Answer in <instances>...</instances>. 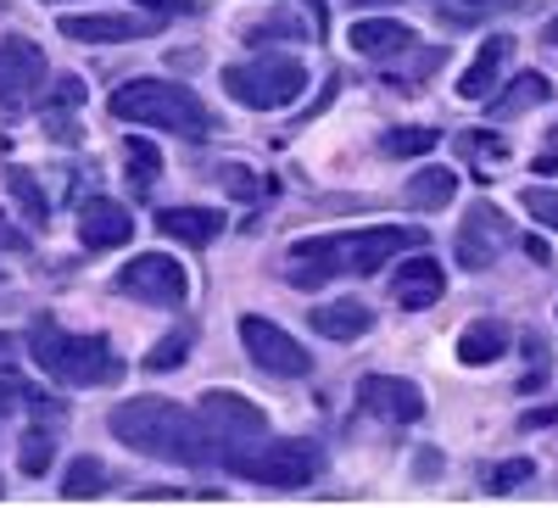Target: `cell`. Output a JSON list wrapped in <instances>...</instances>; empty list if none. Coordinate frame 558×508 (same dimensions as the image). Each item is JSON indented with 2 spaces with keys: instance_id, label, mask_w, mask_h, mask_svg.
Masks as SVG:
<instances>
[{
  "instance_id": "74e56055",
  "label": "cell",
  "mask_w": 558,
  "mask_h": 508,
  "mask_svg": "<svg viewBox=\"0 0 558 508\" xmlns=\"http://www.w3.org/2000/svg\"><path fill=\"white\" fill-rule=\"evenodd\" d=\"M542 45H553V51H558V17H553V23L542 28Z\"/></svg>"
},
{
  "instance_id": "d4e9b609",
  "label": "cell",
  "mask_w": 558,
  "mask_h": 508,
  "mask_svg": "<svg viewBox=\"0 0 558 508\" xmlns=\"http://www.w3.org/2000/svg\"><path fill=\"white\" fill-rule=\"evenodd\" d=\"M436 141H441L436 129L413 123V129H391V134H380V152H386V157H425V152H436Z\"/></svg>"
},
{
  "instance_id": "d590c367",
  "label": "cell",
  "mask_w": 558,
  "mask_h": 508,
  "mask_svg": "<svg viewBox=\"0 0 558 508\" xmlns=\"http://www.w3.org/2000/svg\"><path fill=\"white\" fill-rule=\"evenodd\" d=\"M553 420H558V408H542V413L531 408V413H525V420H520V425H525V431H536V425H553Z\"/></svg>"
},
{
  "instance_id": "5b68a950",
  "label": "cell",
  "mask_w": 558,
  "mask_h": 508,
  "mask_svg": "<svg viewBox=\"0 0 558 508\" xmlns=\"http://www.w3.org/2000/svg\"><path fill=\"white\" fill-rule=\"evenodd\" d=\"M223 470H235L241 481L268 486V492H302V486H313L324 475V447L318 442H302V436H291V442H268L263 436L257 447L229 458Z\"/></svg>"
},
{
  "instance_id": "9a60e30c",
  "label": "cell",
  "mask_w": 558,
  "mask_h": 508,
  "mask_svg": "<svg viewBox=\"0 0 558 508\" xmlns=\"http://www.w3.org/2000/svg\"><path fill=\"white\" fill-rule=\"evenodd\" d=\"M68 39L78 45H123L140 34H157V17H123V12H84V17H62L57 23Z\"/></svg>"
},
{
  "instance_id": "9c48e42d",
  "label": "cell",
  "mask_w": 558,
  "mask_h": 508,
  "mask_svg": "<svg viewBox=\"0 0 558 508\" xmlns=\"http://www.w3.org/2000/svg\"><path fill=\"white\" fill-rule=\"evenodd\" d=\"M118 291L134 297V302H151V307H179L184 297H191V280H184L179 257H168V252H140L134 263L118 268Z\"/></svg>"
},
{
  "instance_id": "8d00e7d4",
  "label": "cell",
  "mask_w": 558,
  "mask_h": 508,
  "mask_svg": "<svg viewBox=\"0 0 558 508\" xmlns=\"http://www.w3.org/2000/svg\"><path fill=\"white\" fill-rule=\"evenodd\" d=\"M525 252H531V257H536V263H553V252H547V241H536V235H531V241H525Z\"/></svg>"
},
{
  "instance_id": "f546056e",
  "label": "cell",
  "mask_w": 558,
  "mask_h": 508,
  "mask_svg": "<svg viewBox=\"0 0 558 508\" xmlns=\"http://www.w3.org/2000/svg\"><path fill=\"white\" fill-rule=\"evenodd\" d=\"M51 458H57V442L45 436V431H28L23 436V452H17V470L23 475H45V470H51Z\"/></svg>"
},
{
  "instance_id": "ffe728a7",
  "label": "cell",
  "mask_w": 558,
  "mask_h": 508,
  "mask_svg": "<svg viewBox=\"0 0 558 508\" xmlns=\"http://www.w3.org/2000/svg\"><path fill=\"white\" fill-rule=\"evenodd\" d=\"M502 352H508V325H502V318H475V325L458 336V363L463 368H486Z\"/></svg>"
},
{
  "instance_id": "d6a6232c",
  "label": "cell",
  "mask_w": 558,
  "mask_h": 508,
  "mask_svg": "<svg viewBox=\"0 0 558 508\" xmlns=\"http://www.w3.org/2000/svg\"><path fill=\"white\" fill-rule=\"evenodd\" d=\"M0 252H34V235H23V229H12L0 218Z\"/></svg>"
},
{
  "instance_id": "1f68e13d",
  "label": "cell",
  "mask_w": 558,
  "mask_h": 508,
  "mask_svg": "<svg viewBox=\"0 0 558 508\" xmlns=\"http://www.w3.org/2000/svg\"><path fill=\"white\" fill-rule=\"evenodd\" d=\"M134 7H146L151 17H196L202 0H134Z\"/></svg>"
},
{
  "instance_id": "30bf717a",
  "label": "cell",
  "mask_w": 558,
  "mask_h": 508,
  "mask_svg": "<svg viewBox=\"0 0 558 508\" xmlns=\"http://www.w3.org/2000/svg\"><path fill=\"white\" fill-rule=\"evenodd\" d=\"M45 84V51L34 39H0V107L7 112H23Z\"/></svg>"
},
{
  "instance_id": "7c38bea8",
  "label": "cell",
  "mask_w": 558,
  "mask_h": 508,
  "mask_svg": "<svg viewBox=\"0 0 558 508\" xmlns=\"http://www.w3.org/2000/svg\"><path fill=\"white\" fill-rule=\"evenodd\" d=\"M357 402L386 425H418L425 420V391H418L413 380H397V375H363Z\"/></svg>"
},
{
  "instance_id": "2e32d148",
  "label": "cell",
  "mask_w": 558,
  "mask_h": 508,
  "mask_svg": "<svg viewBox=\"0 0 558 508\" xmlns=\"http://www.w3.org/2000/svg\"><path fill=\"white\" fill-rule=\"evenodd\" d=\"M157 229L168 241H179V246H213L223 235V213L218 207H162Z\"/></svg>"
},
{
  "instance_id": "f35d334b",
  "label": "cell",
  "mask_w": 558,
  "mask_h": 508,
  "mask_svg": "<svg viewBox=\"0 0 558 508\" xmlns=\"http://www.w3.org/2000/svg\"><path fill=\"white\" fill-rule=\"evenodd\" d=\"M352 7H386V0H352Z\"/></svg>"
},
{
  "instance_id": "44dd1931",
  "label": "cell",
  "mask_w": 558,
  "mask_h": 508,
  "mask_svg": "<svg viewBox=\"0 0 558 508\" xmlns=\"http://www.w3.org/2000/svg\"><path fill=\"white\" fill-rule=\"evenodd\" d=\"M408 207H418V213H436V207H447L452 196H458V173L452 168H418L413 179H408Z\"/></svg>"
},
{
  "instance_id": "277c9868",
  "label": "cell",
  "mask_w": 558,
  "mask_h": 508,
  "mask_svg": "<svg viewBox=\"0 0 558 508\" xmlns=\"http://www.w3.org/2000/svg\"><path fill=\"white\" fill-rule=\"evenodd\" d=\"M28 352L51 380L62 386H118L123 380V358L112 352L107 336H68L51 318H34Z\"/></svg>"
},
{
  "instance_id": "3957f363",
  "label": "cell",
  "mask_w": 558,
  "mask_h": 508,
  "mask_svg": "<svg viewBox=\"0 0 558 508\" xmlns=\"http://www.w3.org/2000/svg\"><path fill=\"white\" fill-rule=\"evenodd\" d=\"M112 118L123 123H140V129H162V134H179V141H207L213 134V118L207 107L196 101V89L184 84H168V78H129L112 89Z\"/></svg>"
},
{
  "instance_id": "4316f807",
  "label": "cell",
  "mask_w": 558,
  "mask_h": 508,
  "mask_svg": "<svg viewBox=\"0 0 558 508\" xmlns=\"http://www.w3.org/2000/svg\"><path fill=\"white\" fill-rule=\"evenodd\" d=\"M7 191L17 196V207H23V218H28V223H45L51 202H45V191L34 184V173H28V168H12V173H7Z\"/></svg>"
},
{
  "instance_id": "ab89813d",
  "label": "cell",
  "mask_w": 558,
  "mask_h": 508,
  "mask_svg": "<svg viewBox=\"0 0 558 508\" xmlns=\"http://www.w3.org/2000/svg\"><path fill=\"white\" fill-rule=\"evenodd\" d=\"M7 347H12V341H7V336H0V358H7Z\"/></svg>"
},
{
  "instance_id": "8fae6325",
  "label": "cell",
  "mask_w": 558,
  "mask_h": 508,
  "mask_svg": "<svg viewBox=\"0 0 558 508\" xmlns=\"http://www.w3.org/2000/svg\"><path fill=\"white\" fill-rule=\"evenodd\" d=\"M502 246H508V218H502L492 202H475L470 213H463V223H458L452 257H458L463 268H492Z\"/></svg>"
},
{
  "instance_id": "e0dca14e",
  "label": "cell",
  "mask_w": 558,
  "mask_h": 508,
  "mask_svg": "<svg viewBox=\"0 0 558 508\" xmlns=\"http://www.w3.org/2000/svg\"><path fill=\"white\" fill-rule=\"evenodd\" d=\"M508 57H514V39L508 34H492L481 51H475V62L463 68V78H458V96L463 101H486L492 89H497V73L508 68Z\"/></svg>"
},
{
  "instance_id": "d6986e66",
  "label": "cell",
  "mask_w": 558,
  "mask_h": 508,
  "mask_svg": "<svg viewBox=\"0 0 558 508\" xmlns=\"http://www.w3.org/2000/svg\"><path fill=\"white\" fill-rule=\"evenodd\" d=\"M307 325L324 336V341H357L375 330V313H368L363 302H324L307 313Z\"/></svg>"
},
{
  "instance_id": "7402d4cb",
  "label": "cell",
  "mask_w": 558,
  "mask_h": 508,
  "mask_svg": "<svg viewBox=\"0 0 558 508\" xmlns=\"http://www.w3.org/2000/svg\"><path fill=\"white\" fill-rule=\"evenodd\" d=\"M547 96H553V84L542 73H520L508 84V96H492V118H520L525 107H542Z\"/></svg>"
},
{
  "instance_id": "4dcf8cb0",
  "label": "cell",
  "mask_w": 558,
  "mask_h": 508,
  "mask_svg": "<svg viewBox=\"0 0 558 508\" xmlns=\"http://www.w3.org/2000/svg\"><path fill=\"white\" fill-rule=\"evenodd\" d=\"M525 213L547 229H558V191H547V184H536V191H525Z\"/></svg>"
},
{
  "instance_id": "e575fe53",
  "label": "cell",
  "mask_w": 558,
  "mask_h": 508,
  "mask_svg": "<svg viewBox=\"0 0 558 508\" xmlns=\"http://www.w3.org/2000/svg\"><path fill=\"white\" fill-rule=\"evenodd\" d=\"M78 96H84L78 78H62V84H57V107H78Z\"/></svg>"
},
{
  "instance_id": "836d02e7",
  "label": "cell",
  "mask_w": 558,
  "mask_h": 508,
  "mask_svg": "<svg viewBox=\"0 0 558 508\" xmlns=\"http://www.w3.org/2000/svg\"><path fill=\"white\" fill-rule=\"evenodd\" d=\"M413 475H418V481H430V475H441V452H430V447H425V452L413 458Z\"/></svg>"
},
{
  "instance_id": "52a82bcc",
  "label": "cell",
  "mask_w": 558,
  "mask_h": 508,
  "mask_svg": "<svg viewBox=\"0 0 558 508\" xmlns=\"http://www.w3.org/2000/svg\"><path fill=\"white\" fill-rule=\"evenodd\" d=\"M202 425H207L218 458L229 464L235 452H246V447H257L268 436V413L252 397H241V391H207L202 397Z\"/></svg>"
},
{
  "instance_id": "ba28073f",
  "label": "cell",
  "mask_w": 558,
  "mask_h": 508,
  "mask_svg": "<svg viewBox=\"0 0 558 508\" xmlns=\"http://www.w3.org/2000/svg\"><path fill=\"white\" fill-rule=\"evenodd\" d=\"M241 347H246V358L263 368V375H274V380H302V375H313V352H307L291 330H279L274 318H263V313H246V318H241Z\"/></svg>"
},
{
  "instance_id": "484cf974",
  "label": "cell",
  "mask_w": 558,
  "mask_h": 508,
  "mask_svg": "<svg viewBox=\"0 0 558 508\" xmlns=\"http://www.w3.org/2000/svg\"><path fill=\"white\" fill-rule=\"evenodd\" d=\"M184 358H191V330H173V336H162L146 358H140V368H146V375H168V368H179Z\"/></svg>"
},
{
  "instance_id": "8992f818",
  "label": "cell",
  "mask_w": 558,
  "mask_h": 508,
  "mask_svg": "<svg viewBox=\"0 0 558 508\" xmlns=\"http://www.w3.org/2000/svg\"><path fill=\"white\" fill-rule=\"evenodd\" d=\"M223 89L252 112H279L307 89V68L296 57H252L241 68H223Z\"/></svg>"
},
{
  "instance_id": "83f0119b",
  "label": "cell",
  "mask_w": 558,
  "mask_h": 508,
  "mask_svg": "<svg viewBox=\"0 0 558 508\" xmlns=\"http://www.w3.org/2000/svg\"><path fill=\"white\" fill-rule=\"evenodd\" d=\"M531 475H536V464H531V458H508V464H486V470H481V486H486L492 497H502V492L525 486Z\"/></svg>"
},
{
  "instance_id": "ac0fdd59",
  "label": "cell",
  "mask_w": 558,
  "mask_h": 508,
  "mask_svg": "<svg viewBox=\"0 0 558 508\" xmlns=\"http://www.w3.org/2000/svg\"><path fill=\"white\" fill-rule=\"evenodd\" d=\"M347 45H352L357 57L386 62V57L408 51V45H418V39H413V28H402L397 17H357V23H352V34H347Z\"/></svg>"
},
{
  "instance_id": "603a6c76",
  "label": "cell",
  "mask_w": 558,
  "mask_h": 508,
  "mask_svg": "<svg viewBox=\"0 0 558 508\" xmlns=\"http://www.w3.org/2000/svg\"><path fill=\"white\" fill-rule=\"evenodd\" d=\"M123 162H129V184H134V191H151L157 173H162V157H157V146L146 141V134H129Z\"/></svg>"
},
{
  "instance_id": "7a4b0ae2",
  "label": "cell",
  "mask_w": 558,
  "mask_h": 508,
  "mask_svg": "<svg viewBox=\"0 0 558 508\" xmlns=\"http://www.w3.org/2000/svg\"><path fill=\"white\" fill-rule=\"evenodd\" d=\"M418 246V229L375 223V229H347V235H313L291 246V286H324L336 274H380L397 252Z\"/></svg>"
},
{
  "instance_id": "5bb4252c",
  "label": "cell",
  "mask_w": 558,
  "mask_h": 508,
  "mask_svg": "<svg viewBox=\"0 0 558 508\" xmlns=\"http://www.w3.org/2000/svg\"><path fill=\"white\" fill-rule=\"evenodd\" d=\"M441 291H447V268H441L436 257H425V252L408 257V263L397 268V280H391V297H397L402 313H425V307H436Z\"/></svg>"
},
{
  "instance_id": "6da1fadb",
  "label": "cell",
  "mask_w": 558,
  "mask_h": 508,
  "mask_svg": "<svg viewBox=\"0 0 558 508\" xmlns=\"http://www.w3.org/2000/svg\"><path fill=\"white\" fill-rule=\"evenodd\" d=\"M107 425L123 447L146 452V458H162V464H213V436L202 425V413H184L179 402L168 397H134V402H118L107 413Z\"/></svg>"
},
{
  "instance_id": "cb8c5ba5",
  "label": "cell",
  "mask_w": 558,
  "mask_h": 508,
  "mask_svg": "<svg viewBox=\"0 0 558 508\" xmlns=\"http://www.w3.org/2000/svg\"><path fill=\"white\" fill-rule=\"evenodd\" d=\"M107 492V464H96V458H78V464L62 475V497L68 503H89Z\"/></svg>"
},
{
  "instance_id": "4fadbf2b",
  "label": "cell",
  "mask_w": 558,
  "mask_h": 508,
  "mask_svg": "<svg viewBox=\"0 0 558 508\" xmlns=\"http://www.w3.org/2000/svg\"><path fill=\"white\" fill-rule=\"evenodd\" d=\"M78 241L89 252H112V246H129L134 241V218L129 207H118L112 196H89L78 207Z\"/></svg>"
},
{
  "instance_id": "f1b7e54d",
  "label": "cell",
  "mask_w": 558,
  "mask_h": 508,
  "mask_svg": "<svg viewBox=\"0 0 558 508\" xmlns=\"http://www.w3.org/2000/svg\"><path fill=\"white\" fill-rule=\"evenodd\" d=\"M218 184L229 196H241V202H257V196H274V179H263L257 184V173H246L241 162H229V168H218Z\"/></svg>"
}]
</instances>
